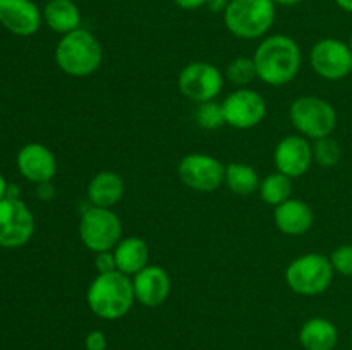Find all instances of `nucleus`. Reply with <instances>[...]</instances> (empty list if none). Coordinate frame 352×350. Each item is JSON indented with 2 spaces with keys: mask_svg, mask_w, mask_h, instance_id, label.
<instances>
[{
  "mask_svg": "<svg viewBox=\"0 0 352 350\" xmlns=\"http://www.w3.org/2000/svg\"><path fill=\"white\" fill-rule=\"evenodd\" d=\"M253 60L258 78L265 84L284 86L301 69V48L287 34H272L258 45Z\"/></svg>",
  "mask_w": 352,
  "mask_h": 350,
  "instance_id": "nucleus-1",
  "label": "nucleus"
},
{
  "mask_svg": "<svg viewBox=\"0 0 352 350\" xmlns=\"http://www.w3.org/2000/svg\"><path fill=\"white\" fill-rule=\"evenodd\" d=\"M136 295H134L133 280L120 271L98 273V277L89 283L86 302L89 311L102 319H120L131 311Z\"/></svg>",
  "mask_w": 352,
  "mask_h": 350,
  "instance_id": "nucleus-2",
  "label": "nucleus"
},
{
  "mask_svg": "<svg viewBox=\"0 0 352 350\" xmlns=\"http://www.w3.org/2000/svg\"><path fill=\"white\" fill-rule=\"evenodd\" d=\"M55 60L60 71L74 78H86L102 65L103 50L95 34L88 30L72 31L64 34L55 48Z\"/></svg>",
  "mask_w": 352,
  "mask_h": 350,
  "instance_id": "nucleus-3",
  "label": "nucleus"
},
{
  "mask_svg": "<svg viewBox=\"0 0 352 350\" xmlns=\"http://www.w3.org/2000/svg\"><path fill=\"white\" fill-rule=\"evenodd\" d=\"M226 27L241 40L265 36L275 23V3L272 0H230L223 12Z\"/></svg>",
  "mask_w": 352,
  "mask_h": 350,
  "instance_id": "nucleus-4",
  "label": "nucleus"
},
{
  "mask_svg": "<svg viewBox=\"0 0 352 350\" xmlns=\"http://www.w3.org/2000/svg\"><path fill=\"white\" fill-rule=\"evenodd\" d=\"M333 268L330 257L320 253H308L296 257L285 270L289 288L299 295H320L330 287L333 280Z\"/></svg>",
  "mask_w": 352,
  "mask_h": 350,
  "instance_id": "nucleus-5",
  "label": "nucleus"
},
{
  "mask_svg": "<svg viewBox=\"0 0 352 350\" xmlns=\"http://www.w3.org/2000/svg\"><path fill=\"white\" fill-rule=\"evenodd\" d=\"M289 115L298 132L315 141L332 136L337 127L336 108L318 96H301L294 100Z\"/></svg>",
  "mask_w": 352,
  "mask_h": 350,
  "instance_id": "nucleus-6",
  "label": "nucleus"
},
{
  "mask_svg": "<svg viewBox=\"0 0 352 350\" xmlns=\"http://www.w3.org/2000/svg\"><path fill=\"white\" fill-rule=\"evenodd\" d=\"M79 237L81 242L95 254L113 250L122 240V222L112 209L91 206L82 213Z\"/></svg>",
  "mask_w": 352,
  "mask_h": 350,
  "instance_id": "nucleus-7",
  "label": "nucleus"
},
{
  "mask_svg": "<svg viewBox=\"0 0 352 350\" xmlns=\"http://www.w3.org/2000/svg\"><path fill=\"white\" fill-rule=\"evenodd\" d=\"M177 86L179 91L191 102H212L222 91L223 75L210 62H191L179 74Z\"/></svg>",
  "mask_w": 352,
  "mask_h": 350,
  "instance_id": "nucleus-8",
  "label": "nucleus"
},
{
  "mask_svg": "<svg viewBox=\"0 0 352 350\" xmlns=\"http://www.w3.org/2000/svg\"><path fill=\"white\" fill-rule=\"evenodd\" d=\"M179 178L189 189L198 192H213L223 184L226 165L212 154H186L177 167Z\"/></svg>",
  "mask_w": 352,
  "mask_h": 350,
  "instance_id": "nucleus-9",
  "label": "nucleus"
},
{
  "mask_svg": "<svg viewBox=\"0 0 352 350\" xmlns=\"http://www.w3.org/2000/svg\"><path fill=\"white\" fill-rule=\"evenodd\" d=\"M309 64L320 78L340 81L352 72V51L349 45L337 38H323L313 45Z\"/></svg>",
  "mask_w": 352,
  "mask_h": 350,
  "instance_id": "nucleus-10",
  "label": "nucleus"
},
{
  "mask_svg": "<svg viewBox=\"0 0 352 350\" xmlns=\"http://www.w3.org/2000/svg\"><path fill=\"white\" fill-rule=\"evenodd\" d=\"M34 232V218L21 199H0V246L21 247Z\"/></svg>",
  "mask_w": 352,
  "mask_h": 350,
  "instance_id": "nucleus-11",
  "label": "nucleus"
},
{
  "mask_svg": "<svg viewBox=\"0 0 352 350\" xmlns=\"http://www.w3.org/2000/svg\"><path fill=\"white\" fill-rule=\"evenodd\" d=\"M227 126L236 129L256 127L267 115V102L254 89L241 88L230 93L222 103Z\"/></svg>",
  "mask_w": 352,
  "mask_h": 350,
  "instance_id": "nucleus-12",
  "label": "nucleus"
},
{
  "mask_svg": "<svg viewBox=\"0 0 352 350\" xmlns=\"http://www.w3.org/2000/svg\"><path fill=\"white\" fill-rule=\"evenodd\" d=\"M277 172L296 178L309 170L313 160V146L305 136H287L277 144L274 151Z\"/></svg>",
  "mask_w": 352,
  "mask_h": 350,
  "instance_id": "nucleus-13",
  "label": "nucleus"
},
{
  "mask_svg": "<svg viewBox=\"0 0 352 350\" xmlns=\"http://www.w3.org/2000/svg\"><path fill=\"white\" fill-rule=\"evenodd\" d=\"M170 277L158 264H148L133 277L136 301L146 307H158L170 294Z\"/></svg>",
  "mask_w": 352,
  "mask_h": 350,
  "instance_id": "nucleus-14",
  "label": "nucleus"
},
{
  "mask_svg": "<svg viewBox=\"0 0 352 350\" xmlns=\"http://www.w3.org/2000/svg\"><path fill=\"white\" fill-rule=\"evenodd\" d=\"M17 168L31 182H50L57 174V158L45 144L30 143L17 153Z\"/></svg>",
  "mask_w": 352,
  "mask_h": 350,
  "instance_id": "nucleus-15",
  "label": "nucleus"
},
{
  "mask_svg": "<svg viewBox=\"0 0 352 350\" xmlns=\"http://www.w3.org/2000/svg\"><path fill=\"white\" fill-rule=\"evenodd\" d=\"M0 23L17 36H31L40 30L41 14L31 0H0Z\"/></svg>",
  "mask_w": 352,
  "mask_h": 350,
  "instance_id": "nucleus-16",
  "label": "nucleus"
},
{
  "mask_svg": "<svg viewBox=\"0 0 352 350\" xmlns=\"http://www.w3.org/2000/svg\"><path fill=\"white\" fill-rule=\"evenodd\" d=\"M275 225L285 235L298 237L308 232L315 222V213L308 202L301 199H287L275 206Z\"/></svg>",
  "mask_w": 352,
  "mask_h": 350,
  "instance_id": "nucleus-17",
  "label": "nucleus"
},
{
  "mask_svg": "<svg viewBox=\"0 0 352 350\" xmlns=\"http://www.w3.org/2000/svg\"><path fill=\"white\" fill-rule=\"evenodd\" d=\"M124 196V180L112 170L98 172L88 184V201L96 208L112 209Z\"/></svg>",
  "mask_w": 352,
  "mask_h": 350,
  "instance_id": "nucleus-18",
  "label": "nucleus"
},
{
  "mask_svg": "<svg viewBox=\"0 0 352 350\" xmlns=\"http://www.w3.org/2000/svg\"><path fill=\"white\" fill-rule=\"evenodd\" d=\"M113 254H116L117 270L127 277H134L136 273H140L143 268L148 266V259H150L148 244L141 237L122 239L113 249Z\"/></svg>",
  "mask_w": 352,
  "mask_h": 350,
  "instance_id": "nucleus-19",
  "label": "nucleus"
},
{
  "mask_svg": "<svg viewBox=\"0 0 352 350\" xmlns=\"http://www.w3.org/2000/svg\"><path fill=\"white\" fill-rule=\"evenodd\" d=\"M337 342L339 329L327 318L308 319L299 331V343L305 350H333Z\"/></svg>",
  "mask_w": 352,
  "mask_h": 350,
  "instance_id": "nucleus-20",
  "label": "nucleus"
},
{
  "mask_svg": "<svg viewBox=\"0 0 352 350\" xmlns=\"http://www.w3.org/2000/svg\"><path fill=\"white\" fill-rule=\"evenodd\" d=\"M43 17L48 27L60 34L72 33L81 24V10L72 0H48Z\"/></svg>",
  "mask_w": 352,
  "mask_h": 350,
  "instance_id": "nucleus-21",
  "label": "nucleus"
},
{
  "mask_svg": "<svg viewBox=\"0 0 352 350\" xmlns=\"http://www.w3.org/2000/svg\"><path fill=\"white\" fill-rule=\"evenodd\" d=\"M223 184L239 196H250L260 189V177L256 170L246 163H229L226 167Z\"/></svg>",
  "mask_w": 352,
  "mask_h": 350,
  "instance_id": "nucleus-22",
  "label": "nucleus"
},
{
  "mask_svg": "<svg viewBox=\"0 0 352 350\" xmlns=\"http://www.w3.org/2000/svg\"><path fill=\"white\" fill-rule=\"evenodd\" d=\"M260 196L267 205L278 206L284 201L291 199L292 194V178L287 175L280 174V172H274V174L267 175L263 180L260 182Z\"/></svg>",
  "mask_w": 352,
  "mask_h": 350,
  "instance_id": "nucleus-23",
  "label": "nucleus"
},
{
  "mask_svg": "<svg viewBox=\"0 0 352 350\" xmlns=\"http://www.w3.org/2000/svg\"><path fill=\"white\" fill-rule=\"evenodd\" d=\"M340 158H342V148H340L339 141L333 139L332 136H327L315 141V146H313V160L320 167H336L340 161Z\"/></svg>",
  "mask_w": 352,
  "mask_h": 350,
  "instance_id": "nucleus-24",
  "label": "nucleus"
},
{
  "mask_svg": "<svg viewBox=\"0 0 352 350\" xmlns=\"http://www.w3.org/2000/svg\"><path fill=\"white\" fill-rule=\"evenodd\" d=\"M195 120L201 129H219L226 126V115H223L222 103H217L215 100L205 103H198L195 110Z\"/></svg>",
  "mask_w": 352,
  "mask_h": 350,
  "instance_id": "nucleus-25",
  "label": "nucleus"
},
{
  "mask_svg": "<svg viewBox=\"0 0 352 350\" xmlns=\"http://www.w3.org/2000/svg\"><path fill=\"white\" fill-rule=\"evenodd\" d=\"M226 75L229 81H232L237 86H248L258 78L256 65H254L253 58L248 57H237L227 65Z\"/></svg>",
  "mask_w": 352,
  "mask_h": 350,
  "instance_id": "nucleus-26",
  "label": "nucleus"
},
{
  "mask_svg": "<svg viewBox=\"0 0 352 350\" xmlns=\"http://www.w3.org/2000/svg\"><path fill=\"white\" fill-rule=\"evenodd\" d=\"M330 263L336 273L342 277H352V244L339 246L330 254Z\"/></svg>",
  "mask_w": 352,
  "mask_h": 350,
  "instance_id": "nucleus-27",
  "label": "nucleus"
},
{
  "mask_svg": "<svg viewBox=\"0 0 352 350\" xmlns=\"http://www.w3.org/2000/svg\"><path fill=\"white\" fill-rule=\"evenodd\" d=\"M95 268L98 273H112L117 270V261L113 250H103V253H96L95 256Z\"/></svg>",
  "mask_w": 352,
  "mask_h": 350,
  "instance_id": "nucleus-28",
  "label": "nucleus"
},
{
  "mask_svg": "<svg viewBox=\"0 0 352 350\" xmlns=\"http://www.w3.org/2000/svg\"><path fill=\"white\" fill-rule=\"evenodd\" d=\"M86 350H109L107 349V336L100 329H93L85 338Z\"/></svg>",
  "mask_w": 352,
  "mask_h": 350,
  "instance_id": "nucleus-29",
  "label": "nucleus"
},
{
  "mask_svg": "<svg viewBox=\"0 0 352 350\" xmlns=\"http://www.w3.org/2000/svg\"><path fill=\"white\" fill-rule=\"evenodd\" d=\"M172 2L184 10H196V9H201V7H205L208 0H172Z\"/></svg>",
  "mask_w": 352,
  "mask_h": 350,
  "instance_id": "nucleus-30",
  "label": "nucleus"
},
{
  "mask_svg": "<svg viewBox=\"0 0 352 350\" xmlns=\"http://www.w3.org/2000/svg\"><path fill=\"white\" fill-rule=\"evenodd\" d=\"M229 2L230 0H208V2H206V7H208V9L215 14L226 12Z\"/></svg>",
  "mask_w": 352,
  "mask_h": 350,
  "instance_id": "nucleus-31",
  "label": "nucleus"
},
{
  "mask_svg": "<svg viewBox=\"0 0 352 350\" xmlns=\"http://www.w3.org/2000/svg\"><path fill=\"white\" fill-rule=\"evenodd\" d=\"M336 3L342 10H346V12L352 14V0H336Z\"/></svg>",
  "mask_w": 352,
  "mask_h": 350,
  "instance_id": "nucleus-32",
  "label": "nucleus"
},
{
  "mask_svg": "<svg viewBox=\"0 0 352 350\" xmlns=\"http://www.w3.org/2000/svg\"><path fill=\"white\" fill-rule=\"evenodd\" d=\"M272 2H274L275 5H287V7H292V5H298V3H301L302 0H272Z\"/></svg>",
  "mask_w": 352,
  "mask_h": 350,
  "instance_id": "nucleus-33",
  "label": "nucleus"
},
{
  "mask_svg": "<svg viewBox=\"0 0 352 350\" xmlns=\"http://www.w3.org/2000/svg\"><path fill=\"white\" fill-rule=\"evenodd\" d=\"M7 187H9V185H7L6 178H3V177H2V174H0V199L6 198V194H7Z\"/></svg>",
  "mask_w": 352,
  "mask_h": 350,
  "instance_id": "nucleus-34",
  "label": "nucleus"
},
{
  "mask_svg": "<svg viewBox=\"0 0 352 350\" xmlns=\"http://www.w3.org/2000/svg\"><path fill=\"white\" fill-rule=\"evenodd\" d=\"M347 45H349V48H351V51H352V34H351V38H349V43H347Z\"/></svg>",
  "mask_w": 352,
  "mask_h": 350,
  "instance_id": "nucleus-35",
  "label": "nucleus"
},
{
  "mask_svg": "<svg viewBox=\"0 0 352 350\" xmlns=\"http://www.w3.org/2000/svg\"><path fill=\"white\" fill-rule=\"evenodd\" d=\"M333 350H337V349H333Z\"/></svg>",
  "mask_w": 352,
  "mask_h": 350,
  "instance_id": "nucleus-36",
  "label": "nucleus"
}]
</instances>
